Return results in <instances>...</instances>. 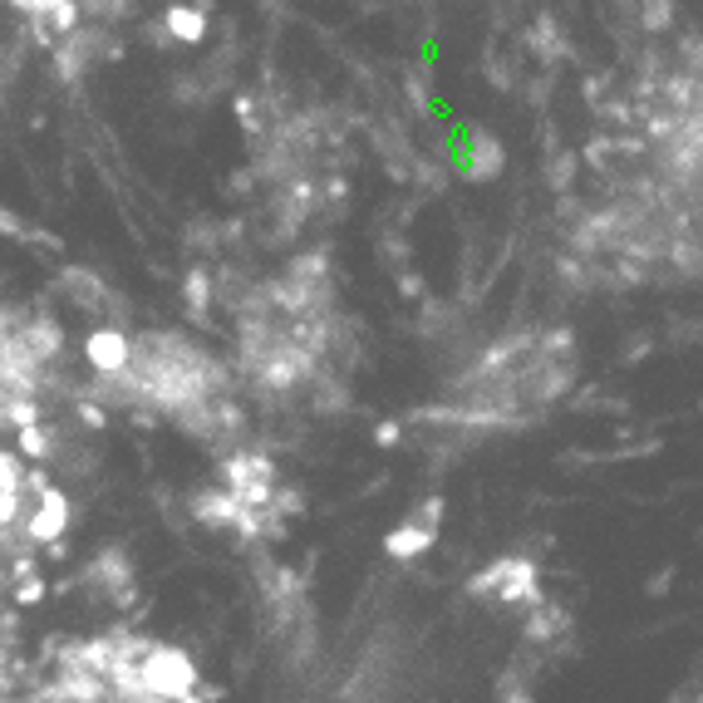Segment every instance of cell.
<instances>
[{"label": "cell", "instance_id": "cell-1", "mask_svg": "<svg viewBox=\"0 0 703 703\" xmlns=\"http://www.w3.org/2000/svg\"><path fill=\"white\" fill-rule=\"evenodd\" d=\"M89 360L119 404L157 414L197 438H232L241 414L232 374L183 334H94Z\"/></svg>", "mask_w": 703, "mask_h": 703}, {"label": "cell", "instance_id": "cell-2", "mask_svg": "<svg viewBox=\"0 0 703 703\" xmlns=\"http://www.w3.org/2000/svg\"><path fill=\"white\" fill-rule=\"evenodd\" d=\"M565 374H571L565 334H531V340L497 344L492 354H482L472 364L468 380H458L453 398H448V414H453V424L492 428L502 418H517L556 398L565 389Z\"/></svg>", "mask_w": 703, "mask_h": 703}, {"label": "cell", "instance_id": "cell-3", "mask_svg": "<svg viewBox=\"0 0 703 703\" xmlns=\"http://www.w3.org/2000/svg\"><path fill=\"white\" fill-rule=\"evenodd\" d=\"M472 595L482 601H497V605H537V581H531V565L527 561H497L492 571H482L472 581Z\"/></svg>", "mask_w": 703, "mask_h": 703}]
</instances>
